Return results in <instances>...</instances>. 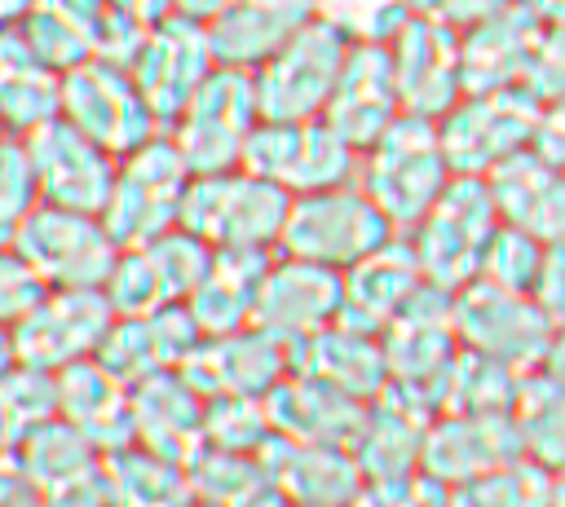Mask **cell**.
Segmentation results:
<instances>
[{
    "mask_svg": "<svg viewBox=\"0 0 565 507\" xmlns=\"http://www.w3.org/2000/svg\"><path fill=\"white\" fill-rule=\"evenodd\" d=\"M102 459H106V454H102L84 432H75L62 414L49 419V423H40V428L22 441V450H18V463H22L26 485H31L35 494H53V489H62V485H71V481L97 472Z\"/></svg>",
    "mask_w": 565,
    "mask_h": 507,
    "instance_id": "cell-38",
    "label": "cell"
},
{
    "mask_svg": "<svg viewBox=\"0 0 565 507\" xmlns=\"http://www.w3.org/2000/svg\"><path fill=\"white\" fill-rule=\"evenodd\" d=\"M194 181V168L185 163L172 132L150 137L146 145L128 150L115 172V190L102 207V220L119 247H141L168 229L181 225L185 190Z\"/></svg>",
    "mask_w": 565,
    "mask_h": 507,
    "instance_id": "cell-3",
    "label": "cell"
},
{
    "mask_svg": "<svg viewBox=\"0 0 565 507\" xmlns=\"http://www.w3.org/2000/svg\"><path fill=\"white\" fill-rule=\"evenodd\" d=\"M62 119V75L49 71L22 26H0V123L9 137H31L35 128Z\"/></svg>",
    "mask_w": 565,
    "mask_h": 507,
    "instance_id": "cell-35",
    "label": "cell"
},
{
    "mask_svg": "<svg viewBox=\"0 0 565 507\" xmlns=\"http://www.w3.org/2000/svg\"><path fill=\"white\" fill-rule=\"evenodd\" d=\"M455 181L437 119L402 115L375 145L362 150L358 185L380 203L397 234L415 229Z\"/></svg>",
    "mask_w": 565,
    "mask_h": 507,
    "instance_id": "cell-1",
    "label": "cell"
},
{
    "mask_svg": "<svg viewBox=\"0 0 565 507\" xmlns=\"http://www.w3.org/2000/svg\"><path fill=\"white\" fill-rule=\"evenodd\" d=\"M190 507H212V503H199V498H194V503H190Z\"/></svg>",
    "mask_w": 565,
    "mask_h": 507,
    "instance_id": "cell-62",
    "label": "cell"
},
{
    "mask_svg": "<svg viewBox=\"0 0 565 507\" xmlns=\"http://www.w3.org/2000/svg\"><path fill=\"white\" fill-rule=\"evenodd\" d=\"M388 57H393V75H397L406 115L441 119L463 101L468 84H463V57H459L455 26L411 13V22L388 40Z\"/></svg>",
    "mask_w": 565,
    "mask_h": 507,
    "instance_id": "cell-19",
    "label": "cell"
},
{
    "mask_svg": "<svg viewBox=\"0 0 565 507\" xmlns=\"http://www.w3.org/2000/svg\"><path fill=\"white\" fill-rule=\"evenodd\" d=\"M44 0H0V26H18L26 22Z\"/></svg>",
    "mask_w": 565,
    "mask_h": 507,
    "instance_id": "cell-58",
    "label": "cell"
},
{
    "mask_svg": "<svg viewBox=\"0 0 565 507\" xmlns=\"http://www.w3.org/2000/svg\"><path fill=\"white\" fill-rule=\"evenodd\" d=\"M411 13L419 18H433L441 26H455V31H468L477 22H486L490 13H499L508 0H406Z\"/></svg>",
    "mask_w": 565,
    "mask_h": 507,
    "instance_id": "cell-50",
    "label": "cell"
},
{
    "mask_svg": "<svg viewBox=\"0 0 565 507\" xmlns=\"http://www.w3.org/2000/svg\"><path fill=\"white\" fill-rule=\"evenodd\" d=\"M269 485L291 507H349L362 489V467L344 445H309L291 436H269L260 450Z\"/></svg>",
    "mask_w": 565,
    "mask_h": 507,
    "instance_id": "cell-23",
    "label": "cell"
},
{
    "mask_svg": "<svg viewBox=\"0 0 565 507\" xmlns=\"http://www.w3.org/2000/svg\"><path fill=\"white\" fill-rule=\"evenodd\" d=\"M450 507H556V476L530 459L503 463L450 489Z\"/></svg>",
    "mask_w": 565,
    "mask_h": 507,
    "instance_id": "cell-42",
    "label": "cell"
},
{
    "mask_svg": "<svg viewBox=\"0 0 565 507\" xmlns=\"http://www.w3.org/2000/svg\"><path fill=\"white\" fill-rule=\"evenodd\" d=\"M353 40L331 22V18H313L309 26H300L265 66H256V97H260V115L265 119H322L335 84L344 75Z\"/></svg>",
    "mask_w": 565,
    "mask_h": 507,
    "instance_id": "cell-6",
    "label": "cell"
},
{
    "mask_svg": "<svg viewBox=\"0 0 565 507\" xmlns=\"http://www.w3.org/2000/svg\"><path fill=\"white\" fill-rule=\"evenodd\" d=\"M62 119L75 123L79 132H88L93 141H102L119 159L128 150L146 145L150 137L168 132L163 119L154 115V106L146 101V93L137 88L132 71L102 62V57L62 75Z\"/></svg>",
    "mask_w": 565,
    "mask_h": 507,
    "instance_id": "cell-11",
    "label": "cell"
},
{
    "mask_svg": "<svg viewBox=\"0 0 565 507\" xmlns=\"http://www.w3.org/2000/svg\"><path fill=\"white\" fill-rule=\"evenodd\" d=\"M362 154L327 123V119H260L256 132L247 137L243 168L291 190V194H313L331 185L358 181Z\"/></svg>",
    "mask_w": 565,
    "mask_h": 507,
    "instance_id": "cell-9",
    "label": "cell"
},
{
    "mask_svg": "<svg viewBox=\"0 0 565 507\" xmlns=\"http://www.w3.org/2000/svg\"><path fill=\"white\" fill-rule=\"evenodd\" d=\"M455 331H459L463 348L486 353V357L530 375L543 362L556 322L543 313V304L534 295L477 278L455 291Z\"/></svg>",
    "mask_w": 565,
    "mask_h": 507,
    "instance_id": "cell-12",
    "label": "cell"
},
{
    "mask_svg": "<svg viewBox=\"0 0 565 507\" xmlns=\"http://www.w3.org/2000/svg\"><path fill=\"white\" fill-rule=\"evenodd\" d=\"M190 489L199 503L212 507H282L287 498L269 485L260 454H234V450H212L203 445L190 463Z\"/></svg>",
    "mask_w": 565,
    "mask_h": 507,
    "instance_id": "cell-37",
    "label": "cell"
},
{
    "mask_svg": "<svg viewBox=\"0 0 565 507\" xmlns=\"http://www.w3.org/2000/svg\"><path fill=\"white\" fill-rule=\"evenodd\" d=\"M428 278L419 269V256H415L411 238L397 234V238H388L384 247H375L371 256H362L358 265L344 269V313H340V322L380 335L411 304V295Z\"/></svg>",
    "mask_w": 565,
    "mask_h": 507,
    "instance_id": "cell-29",
    "label": "cell"
},
{
    "mask_svg": "<svg viewBox=\"0 0 565 507\" xmlns=\"http://www.w3.org/2000/svg\"><path fill=\"white\" fill-rule=\"evenodd\" d=\"M543 106L530 88H494V93H463V101L437 119L441 145L455 172L490 176L499 163L534 145Z\"/></svg>",
    "mask_w": 565,
    "mask_h": 507,
    "instance_id": "cell-10",
    "label": "cell"
},
{
    "mask_svg": "<svg viewBox=\"0 0 565 507\" xmlns=\"http://www.w3.org/2000/svg\"><path fill=\"white\" fill-rule=\"evenodd\" d=\"M340 313H344V273L331 265L278 251L260 282L252 326L296 353L305 339L340 322Z\"/></svg>",
    "mask_w": 565,
    "mask_h": 507,
    "instance_id": "cell-16",
    "label": "cell"
},
{
    "mask_svg": "<svg viewBox=\"0 0 565 507\" xmlns=\"http://www.w3.org/2000/svg\"><path fill=\"white\" fill-rule=\"evenodd\" d=\"M388 238H397L393 220L380 212V203L358 185H331V190H313V194H296L278 251L300 256V260H318L331 269H349L362 256H371L375 247H384Z\"/></svg>",
    "mask_w": 565,
    "mask_h": 507,
    "instance_id": "cell-5",
    "label": "cell"
},
{
    "mask_svg": "<svg viewBox=\"0 0 565 507\" xmlns=\"http://www.w3.org/2000/svg\"><path fill=\"white\" fill-rule=\"evenodd\" d=\"M512 414L525 459L552 476H565V384L547 375H525Z\"/></svg>",
    "mask_w": 565,
    "mask_h": 507,
    "instance_id": "cell-39",
    "label": "cell"
},
{
    "mask_svg": "<svg viewBox=\"0 0 565 507\" xmlns=\"http://www.w3.org/2000/svg\"><path fill=\"white\" fill-rule=\"evenodd\" d=\"M13 247L44 287L62 291H106V278L124 251L97 212H75L57 203H40L18 229Z\"/></svg>",
    "mask_w": 565,
    "mask_h": 507,
    "instance_id": "cell-7",
    "label": "cell"
},
{
    "mask_svg": "<svg viewBox=\"0 0 565 507\" xmlns=\"http://www.w3.org/2000/svg\"><path fill=\"white\" fill-rule=\"evenodd\" d=\"M516 459H525V450L512 410H446L424 441V472L450 489Z\"/></svg>",
    "mask_w": 565,
    "mask_h": 507,
    "instance_id": "cell-20",
    "label": "cell"
},
{
    "mask_svg": "<svg viewBox=\"0 0 565 507\" xmlns=\"http://www.w3.org/2000/svg\"><path fill=\"white\" fill-rule=\"evenodd\" d=\"M13 507H49V503H44V498H40V494H35V489H31V494H22V498H18V503H13Z\"/></svg>",
    "mask_w": 565,
    "mask_h": 507,
    "instance_id": "cell-60",
    "label": "cell"
},
{
    "mask_svg": "<svg viewBox=\"0 0 565 507\" xmlns=\"http://www.w3.org/2000/svg\"><path fill=\"white\" fill-rule=\"evenodd\" d=\"M534 300L543 304V313H547L556 326L565 322V238L547 242L543 269H539V282H534Z\"/></svg>",
    "mask_w": 565,
    "mask_h": 507,
    "instance_id": "cell-51",
    "label": "cell"
},
{
    "mask_svg": "<svg viewBox=\"0 0 565 507\" xmlns=\"http://www.w3.org/2000/svg\"><path fill=\"white\" fill-rule=\"evenodd\" d=\"M44 4L57 9L71 26H79V31L93 40V53H97V35L106 31V22H110V13H115L110 0H44Z\"/></svg>",
    "mask_w": 565,
    "mask_h": 507,
    "instance_id": "cell-53",
    "label": "cell"
},
{
    "mask_svg": "<svg viewBox=\"0 0 565 507\" xmlns=\"http://www.w3.org/2000/svg\"><path fill=\"white\" fill-rule=\"evenodd\" d=\"M115 9H124V13H132V18H141V22H163L168 13H172V0H110Z\"/></svg>",
    "mask_w": 565,
    "mask_h": 507,
    "instance_id": "cell-57",
    "label": "cell"
},
{
    "mask_svg": "<svg viewBox=\"0 0 565 507\" xmlns=\"http://www.w3.org/2000/svg\"><path fill=\"white\" fill-rule=\"evenodd\" d=\"M22 141H26V154H31V168H35L40 203H57V207L102 216V207L115 190L119 154H110L102 141H93L88 132H79L66 119H53V123L35 128Z\"/></svg>",
    "mask_w": 565,
    "mask_h": 507,
    "instance_id": "cell-17",
    "label": "cell"
},
{
    "mask_svg": "<svg viewBox=\"0 0 565 507\" xmlns=\"http://www.w3.org/2000/svg\"><path fill=\"white\" fill-rule=\"evenodd\" d=\"M230 4H234V0H172V13H177V18H190V22L212 26Z\"/></svg>",
    "mask_w": 565,
    "mask_h": 507,
    "instance_id": "cell-55",
    "label": "cell"
},
{
    "mask_svg": "<svg viewBox=\"0 0 565 507\" xmlns=\"http://www.w3.org/2000/svg\"><path fill=\"white\" fill-rule=\"evenodd\" d=\"M543 44V22L521 4L508 0L486 22L459 31V57H463V84L468 93H494L525 84L534 57Z\"/></svg>",
    "mask_w": 565,
    "mask_h": 507,
    "instance_id": "cell-25",
    "label": "cell"
},
{
    "mask_svg": "<svg viewBox=\"0 0 565 507\" xmlns=\"http://www.w3.org/2000/svg\"><path fill=\"white\" fill-rule=\"evenodd\" d=\"M49 507H110V489H106V472L97 467V472H88V476H79V481H71V485H62V489H53V494H40Z\"/></svg>",
    "mask_w": 565,
    "mask_h": 507,
    "instance_id": "cell-52",
    "label": "cell"
},
{
    "mask_svg": "<svg viewBox=\"0 0 565 507\" xmlns=\"http://www.w3.org/2000/svg\"><path fill=\"white\" fill-rule=\"evenodd\" d=\"M486 181L494 190L503 225L525 229L543 242L565 238V168H556L530 145L508 163H499Z\"/></svg>",
    "mask_w": 565,
    "mask_h": 507,
    "instance_id": "cell-33",
    "label": "cell"
},
{
    "mask_svg": "<svg viewBox=\"0 0 565 507\" xmlns=\"http://www.w3.org/2000/svg\"><path fill=\"white\" fill-rule=\"evenodd\" d=\"M57 414L102 454L132 445V384L97 357L57 370Z\"/></svg>",
    "mask_w": 565,
    "mask_h": 507,
    "instance_id": "cell-31",
    "label": "cell"
},
{
    "mask_svg": "<svg viewBox=\"0 0 565 507\" xmlns=\"http://www.w3.org/2000/svg\"><path fill=\"white\" fill-rule=\"evenodd\" d=\"M402 115L406 110H402V93H397L388 44H353L349 48V62H344V75L335 84V97H331V106H327L322 119L362 154Z\"/></svg>",
    "mask_w": 565,
    "mask_h": 507,
    "instance_id": "cell-22",
    "label": "cell"
},
{
    "mask_svg": "<svg viewBox=\"0 0 565 507\" xmlns=\"http://www.w3.org/2000/svg\"><path fill=\"white\" fill-rule=\"evenodd\" d=\"M543 251H547L543 238H534L525 229H512V225H499V234L486 247L481 278L494 282V287L534 295V282H539V269H543Z\"/></svg>",
    "mask_w": 565,
    "mask_h": 507,
    "instance_id": "cell-45",
    "label": "cell"
},
{
    "mask_svg": "<svg viewBox=\"0 0 565 507\" xmlns=\"http://www.w3.org/2000/svg\"><path fill=\"white\" fill-rule=\"evenodd\" d=\"M521 384H525L521 370H512L486 353L459 348L437 388V414H446V410H512L521 397Z\"/></svg>",
    "mask_w": 565,
    "mask_h": 507,
    "instance_id": "cell-40",
    "label": "cell"
},
{
    "mask_svg": "<svg viewBox=\"0 0 565 507\" xmlns=\"http://www.w3.org/2000/svg\"><path fill=\"white\" fill-rule=\"evenodd\" d=\"M322 13V0H234L212 26V53L221 66H265L300 26Z\"/></svg>",
    "mask_w": 565,
    "mask_h": 507,
    "instance_id": "cell-32",
    "label": "cell"
},
{
    "mask_svg": "<svg viewBox=\"0 0 565 507\" xmlns=\"http://www.w3.org/2000/svg\"><path fill=\"white\" fill-rule=\"evenodd\" d=\"M40 207L35 168L22 137H0V247H13L26 216Z\"/></svg>",
    "mask_w": 565,
    "mask_h": 507,
    "instance_id": "cell-44",
    "label": "cell"
},
{
    "mask_svg": "<svg viewBox=\"0 0 565 507\" xmlns=\"http://www.w3.org/2000/svg\"><path fill=\"white\" fill-rule=\"evenodd\" d=\"M49 287L40 282V273L18 256V247H0V322L13 326L22 313H31L40 304Z\"/></svg>",
    "mask_w": 565,
    "mask_h": 507,
    "instance_id": "cell-49",
    "label": "cell"
},
{
    "mask_svg": "<svg viewBox=\"0 0 565 507\" xmlns=\"http://www.w3.org/2000/svg\"><path fill=\"white\" fill-rule=\"evenodd\" d=\"M499 225H503V216H499L490 181L455 172L446 194L433 203V212L415 229H406V238L419 256L424 278L433 287L459 291L481 278V260H486V247L499 234Z\"/></svg>",
    "mask_w": 565,
    "mask_h": 507,
    "instance_id": "cell-2",
    "label": "cell"
},
{
    "mask_svg": "<svg viewBox=\"0 0 565 507\" xmlns=\"http://www.w3.org/2000/svg\"><path fill=\"white\" fill-rule=\"evenodd\" d=\"M291 198H296L291 190H282V185H274L247 168L207 172V176L190 181L181 225L212 247H269V251H278Z\"/></svg>",
    "mask_w": 565,
    "mask_h": 507,
    "instance_id": "cell-4",
    "label": "cell"
},
{
    "mask_svg": "<svg viewBox=\"0 0 565 507\" xmlns=\"http://www.w3.org/2000/svg\"><path fill=\"white\" fill-rule=\"evenodd\" d=\"M115 317L119 313L106 300V291L49 287L40 295V304L13 322V353H18V362L57 375V370H66L75 362L97 357V348L106 344Z\"/></svg>",
    "mask_w": 565,
    "mask_h": 507,
    "instance_id": "cell-15",
    "label": "cell"
},
{
    "mask_svg": "<svg viewBox=\"0 0 565 507\" xmlns=\"http://www.w3.org/2000/svg\"><path fill=\"white\" fill-rule=\"evenodd\" d=\"M216 53H212V35L203 22L177 18L168 13L163 22L150 26L137 62L128 66L137 88L146 93V101L154 106V115L163 119V128L177 123V115L194 101V93L207 84V75L216 71Z\"/></svg>",
    "mask_w": 565,
    "mask_h": 507,
    "instance_id": "cell-18",
    "label": "cell"
},
{
    "mask_svg": "<svg viewBox=\"0 0 565 507\" xmlns=\"http://www.w3.org/2000/svg\"><path fill=\"white\" fill-rule=\"evenodd\" d=\"M388 357V384L424 397L437 410V388L455 362L459 331H455V291L424 282L411 304L380 331Z\"/></svg>",
    "mask_w": 565,
    "mask_h": 507,
    "instance_id": "cell-13",
    "label": "cell"
},
{
    "mask_svg": "<svg viewBox=\"0 0 565 507\" xmlns=\"http://www.w3.org/2000/svg\"><path fill=\"white\" fill-rule=\"evenodd\" d=\"M207 265H212V242L177 225L141 247L119 251L106 278V300L115 304V313H150V309L185 304L199 278L207 273Z\"/></svg>",
    "mask_w": 565,
    "mask_h": 507,
    "instance_id": "cell-14",
    "label": "cell"
},
{
    "mask_svg": "<svg viewBox=\"0 0 565 507\" xmlns=\"http://www.w3.org/2000/svg\"><path fill=\"white\" fill-rule=\"evenodd\" d=\"M349 507H450V485L424 467L406 476H366Z\"/></svg>",
    "mask_w": 565,
    "mask_h": 507,
    "instance_id": "cell-48",
    "label": "cell"
},
{
    "mask_svg": "<svg viewBox=\"0 0 565 507\" xmlns=\"http://www.w3.org/2000/svg\"><path fill=\"white\" fill-rule=\"evenodd\" d=\"M265 410H269V423L278 436L309 441V445H344V450H353L358 428L366 419V401H358L296 366L269 388Z\"/></svg>",
    "mask_w": 565,
    "mask_h": 507,
    "instance_id": "cell-26",
    "label": "cell"
},
{
    "mask_svg": "<svg viewBox=\"0 0 565 507\" xmlns=\"http://www.w3.org/2000/svg\"><path fill=\"white\" fill-rule=\"evenodd\" d=\"M539 375L565 384V322L552 331V344H547V353H543V362H539Z\"/></svg>",
    "mask_w": 565,
    "mask_h": 507,
    "instance_id": "cell-56",
    "label": "cell"
},
{
    "mask_svg": "<svg viewBox=\"0 0 565 507\" xmlns=\"http://www.w3.org/2000/svg\"><path fill=\"white\" fill-rule=\"evenodd\" d=\"M291 370V348L256 326L230 335H203L185 357L181 375L203 397H269V388Z\"/></svg>",
    "mask_w": 565,
    "mask_h": 507,
    "instance_id": "cell-21",
    "label": "cell"
},
{
    "mask_svg": "<svg viewBox=\"0 0 565 507\" xmlns=\"http://www.w3.org/2000/svg\"><path fill=\"white\" fill-rule=\"evenodd\" d=\"M13 362H18V353H13V326L0 322V375H4Z\"/></svg>",
    "mask_w": 565,
    "mask_h": 507,
    "instance_id": "cell-59",
    "label": "cell"
},
{
    "mask_svg": "<svg viewBox=\"0 0 565 507\" xmlns=\"http://www.w3.org/2000/svg\"><path fill=\"white\" fill-rule=\"evenodd\" d=\"M274 436L265 397H207L203 410V445L234 450V454H260Z\"/></svg>",
    "mask_w": 565,
    "mask_h": 507,
    "instance_id": "cell-43",
    "label": "cell"
},
{
    "mask_svg": "<svg viewBox=\"0 0 565 507\" xmlns=\"http://www.w3.org/2000/svg\"><path fill=\"white\" fill-rule=\"evenodd\" d=\"M556 507H565V476L556 481Z\"/></svg>",
    "mask_w": 565,
    "mask_h": 507,
    "instance_id": "cell-61",
    "label": "cell"
},
{
    "mask_svg": "<svg viewBox=\"0 0 565 507\" xmlns=\"http://www.w3.org/2000/svg\"><path fill=\"white\" fill-rule=\"evenodd\" d=\"M22 494H31V485H26L18 454H0V507H13Z\"/></svg>",
    "mask_w": 565,
    "mask_h": 507,
    "instance_id": "cell-54",
    "label": "cell"
},
{
    "mask_svg": "<svg viewBox=\"0 0 565 507\" xmlns=\"http://www.w3.org/2000/svg\"><path fill=\"white\" fill-rule=\"evenodd\" d=\"M437 410L406 392V388H384L375 401H366V419L353 441V459L362 476H406L424 467V441L433 428Z\"/></svg>",
    "mask_w": 565,
    "mask_h": 507,
    "instance_id": "cell-27",
    "label": "cell"
},
{
    "mask_svg": "<svg viewBox=\"0 0 565 507\" xmlns=\"http://www.w3.org/2000/svg\"><path fill=\"white\" fill-rule=\"evenodd\" d=\"M274 256L278 251L269 247H212V265L185 300L199 335H230V331L252 326L260 282Z\"/></svg>",
    "mask_w": 565,
    "mask_h": 507,
    "instance_id": "cell-28",
    "label": "cell"
},
{
    "mask_svg": "<svg viewBox=\"0 0 565 507\" xmlns=\"http://www.w3.org/2000/svg\"><path fill=\"white\" fill-rule=\"evenodd\" d=\"M282 507H291V503H282Z\"/></svg>",
    "mask_w": 565,
    "mask_h": 507,
    "instance_id": "cell-64",
    "label": "cell"
},
{
    "mask_svg": "<svg viewBox=\"0 0 565 507\" xmlns=\"http://www.w3.org/2000/svg\"><path fill=\"white\" fill-rule=\"evenodd\" d=\"M260 119L265 115L256 97V75L243 66H216L168 132L181 145L194 176H207V172L243 168L247 137L256 132Z\"/></svg>",
    "mask_w": 565,
    "mask_h": 507,
    "instance_id": "cell-8",
    "label": "cell"
},
{
    "mask_svg": "<svg viewBox=\"0 0 565 507\" xmlns=\"http://www.w3.org/2000/svg\"><path fill=\"white\" fill-rule=\"evenodd\" d=\"M22 26V35H26V44H31V53L49 66V71H57V75H66V71H75V66H84V62H93L97 53H93V40L79 31V26H71L57 9H49V4H40L26 22H18Z\"/></svg>",
    "mask_w": 565,
    "mask_h": 507,
    "instance_id": "cell-46",
    "label": "cell"
},
{
    "mask_svg": "<svg viewBox=\"0 0 565 507\" xmlns=\"http://www.w3.org/2000/svg\"><path fill=\"white\" fill-rule=\"evenodd\" d=\"M291 366L358 397V401H375L388 388V357H384V339L375 331L349 326V322H331L327 331H318L313 339H305L291 353Z\"/></svg>",
    "mask_w": 565,
    "mask_h": 507,
    "instance_id": "cell-34",
    "label": "cell"
},
{
    "mask_svg": "<svg viewBox=\"0 0 565 507\" xmlns=\"http://www.w3.org/2000/svg\"><path fill=\"white\" fill-rule=\"evenodd\" d=\"M199 339L203 335L185 304H168V309H150V313H119L106 344L97 348V362L110 366L119 379L141 384L150 375L181 370Z\"/></svg>",
    "mask_w": 565,
    "mask_h": 507,
    "instance_id": "cell-24",
    "label": "cell"
},
{
    "mask_svg": "<svg viewBox=\"0 0 565 507\" xmlns=\"http://www.w3.org/2000/svg\"><path fill=\"white\" fill-rule=\"evenodd\" d=\"M49 419H57V375L13 362L0 375V454H18L22 441Z\"/></svg>",
    "mask_w": 565,
    "mask_h": 507,
    "instance_id": "cell-41",
    "label": "cell"
},
{
    "mask_svg": "<svg viewBox=\"0 0 565 507\" xmlns=\"http://www.w3.org/2000/svg\"><path fill=\"white\" fill-rule=\"evenodd\" d=\"M102 472H106L110 507H190L194 503L185 463L154 454L137 441L124 450H110L102 459Z\"/></svg>",
    "mask_w": 565,
    "mask_h": 507,
    "instance_id": "cell-36",
    "label": "cell"
},
{
    "mask_svg": "<svg viewBox=\"0 0 565 507\" xmlns=\"http://www.w3.org/2000/svg\"><path fill=\"white\" fill-rule=\"evenodd\" d=\"M0 137H9V132H4V123H0Z\"/></svg>",
    "mask_w": 565,
    "mask_h": 507,
    "instance_id": "cell-63",
    "label": "cell"
},
{
    "mask_svg": "<svg viewBox=\"0 0 565 507\" xmlns=\"http://www.w3.org/2000/svg\"><path fill=\"white\" fill-rule=\"evenodd\" d=\"M203 410L207 397L181 370L150 375L132 384V441L177 463H190L203 450Z\"/></svg>",
    "mask_w": 565,
    "mask_h": 507,
    "instance_id": "cell-30",
    "label": "cell"
},
{
    "mask_svg": "<svg viewBox=\"0 0 565 507\" xmlns=\"http://www.w3.org/2000/svg\"><path fill=\"white\" fill-rule=\"evenodd\" d=\"M322 18H331L353 44H388L406 22V0H322Z\"/></svg>",
    "mask_w": 565,
    "mask_h": 507,
    "instance_id": "cell-47",
    "label": "cell"
}]
</instances>
